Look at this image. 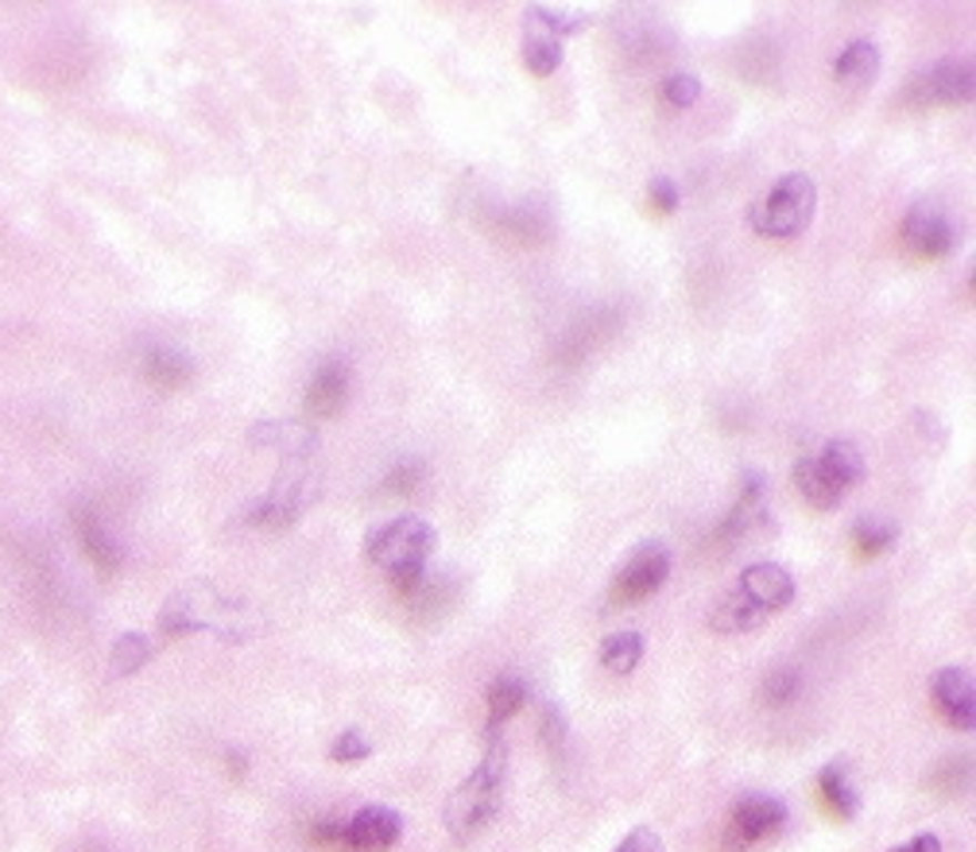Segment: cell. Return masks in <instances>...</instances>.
I'll use <instances>...</instances> for the list:
<instances>
[{
	"label": "cell",
	"mask_w": 976,
	"mask_h": 852,
	"mask_svg": "<svg viewBox=\"0 0 976 852\" xmlns=\"http://www.w3.org/2000/svg\"><path fill=\"white\" fill-rule=\"evenodd\" d=\"M148 659H152V643H148V636L124 632L113 643V651H109V674H116V678L136 674V670L144 667Z\"/></svg>",
	"instance_id": "24"
},
{
	"label": "cell",
	"mask_w": 976,
	"mask_h": 852,
	"mask_svg": "<svg viewBox=\"0 0 976 852\" xmlns=\"http://www.w3.org/2000/svg\"><path fill=\"white\" fill-rule=\"evenodd\" d=\"M736 594L748 597V601H752L763 617H771V612L786 609V605L794 601L799 586H794V578L779 562H755V566H748V570L740 574Z\"/></svg>",
	"instance_id": "12"
},
{
	"label": "cell",
	"mask_w": 976,
	"mask_h": 852,
	"mask_svg": "<svg viewBox=\"0 0 976 852\" xmlns=\"http://www.w3.org/2000/svg\"><path fill=\"white\" fill-rule=\"evenodd\" d=\"M485 698H488V721H492V729H496V724H504L511 713H519V709H523L527 686L519 682V678H511V674H500L492 686H488Z\"/></svg>",
	"instance_id": "23"
},
{
	"label": "cell",
	"mask_w": 976,
	"mask_h": 852,
	"mask_svg": "<svg viewBox=\"0 0 976 852\" xmlns=\"http://www.w3.org/2000/svg\"><path fill=\"white\" fill-rule=\"evenodd\" d=\"M368 752H373V744H368V737H365V732H357V729H345L342 737L329 744V760H334V763L368 760Z\"/></svg>",
	"instance_id": "30"
},
{
	"label": "cell",
	"mask_w": 976,
	"mask_h": 852,
	"mask_svg": "<svg viewBox=\"0 0 976 852\" xmlns=\"http://www.w3.org/2000/svg\"><path fill=\"white\" fill-rule=\"evenodd\" d=\"M643 659V636L640 632H612L601 647V662L612 674H632Z\"/></svg>",
	"instance_id": "22"
},
{
	"label": "cell",
	"mask_w": 976,
	"mask_h": 852,
	"mask_svg": "<svg viewBox=\"0 0 976 852\" xmlns=\"http://www.w3.org/2000/svg\"><path fill=\"white\" fill-rule=\"evenodd\" d=\"M976 93V70L969 59H942L923 67L907 82L903 98L911 105H965Z\"/></svg>",
	"instance_id": "7"
},
{
	"label": "cell",
	"mask_w": 976,
	"mask_h": 852,
	"mask_svg": "<svg viewBox=\"0 0 976 852\" xmlns=\"http://www.w3.org/2000/svg\"><path fill=\"white\" fill-rule=\"evenodd\" d=\"M794 485H799V493L806 496L814 508H825V511L837 508L841 496H845V485H841L817 457H802V462L794 465Z\"/></svg>",
	"instance_id": "16"
},
{
	"label": "cell",
	"mask_w": 976,
	"mask_h": 852,
	"mask_svg": "<svg viewBox=\"0 0 976 852\" xmlns=\"http://www.w3.org/2000/svg\"><path fill=\"white\" fill-rule=\"evenodd\" d=\"M659 98L667 101L671 109H690L698 98H702V82L694 74H671L659 90Z\"/></svg>",
	"instance_id": "29"
},
{
	"label": "cell",
	"mask_w": 976,
	"mask_h": 852,
	"mask_svg": "<svg viewBox=\"0 0 976 852\" xmlns=\"http://www.w3.org/2000/svg\"><path fill=\"white\" fill-rule=\"evenodd\" d=\"M404 838V818L392 807H365L342 822V845L357 852H384Z\"/></svg>",
	"instance_id": "11"
},
{
	"label": "cell",
	"mask_w": 976,
	"mask_h": 852,
	"mask_svg": "<svg viewBox=\"0 0 976 852\" xmlns=\"http://www.w3.org/2000/svg\"><path fill=\"white\" fill-rule=\"evenodd\" d=\"M817 794L837 818H856V810H861L853 779L845 775V763H830V768L817 771Z\"/></svg>",
	"instance_id": "20"
},
{
	"label": "cell",
	"mask_w": 976,
	"mask_h": 852,
	"mask_svg": "<svg viewBox=\"0 0 976 852\" xmlns=\"http://www.w3.org/2000/svg\"><path fill=\"white\" fill-rule=\"evenodd\" d=\"M144 373L152 376L160 388H183L194 376V361L183 349H152L144 357Z\"/></svg>",
	"instance_id": "21"
},
{
	"label": "cell",
	"mask_w": 976,
	"mask_h": 852,
	"mask_svg": "<svg viewBox=\"0 0 976 852\" xmlns=\"http://www.w3.org/2000/svg\"><path fill=\"white\" fill-rule=\"evenodd\" d=\"M345 399H349V368H345V361H326L306 388V412L318 419H334Z\"/></svg>",
	"instance_id": "15"
},
{
	"label": "cell",
	"mask_w": 976,
	"mask_h": 852,
	"mask_svg": "<svg viewBox=\"0 0 976 852\" xmlns=\"http://www.w3.org/2000/svg\"><path fill=\"white\" fill-rule=\"evenodd\" d=\"M786 825V807L775 799V794H744V799L732 807V822H729V845L732 849H748V845H763V841L779 838Z\"/></svg>",
	"instance_id": "10"
},
{
	"label": "cell",
	"mask_w": 976,
	"mask_h": 852,
	"mask_svg": "<svg viewBox=\"0 0 976 852\" xmlns=\"http://www.w3.org/2000/svg\"><path fill=\"white\" fill-rule=\"evenodd\" d=\"M504 768H508V755H504V740L496 737V729L488 732V752L481 755L474 771L466 775V783L446 799V830H450L454 841H474L477 833H485L492 825L496 810L504 802Z\"/></svg>",
	"instance_id": "2"
},
{
	"label": "cell",
	"mask_w": 976,
	"mask_h": 852,
	"mask_svg": "<svg viewBox=\"0 0 976 852\" xmlns=\"http://www.w3.org/2000/svg\"><path fill=\"white\" fill-rule=\"evenodd\" d=\"M903 241L911 252L926 260H938L946 252H954L957 244V221L942 199H918L915 206L903 217Z\"/></svg>",
	"instance_id": "9"
},
{
	"label": "cell",
	"mask_w": 976,
	"mask_h": 852,
	"mask_svg": "<svg viewBox=\"0 0 976 852\" xmlns=\"http://www.w3.org/2000/svg\"><path fill=\"white\" fill-rule=\"evenodd\" d=\"M566 737H570V729H566V717L558 706H542L539 713V740L542 748H547L550 755H562L566 752Z\"/></svg>",
	"instance_id": "28"
},
{
	"label": "cell",
	"mask_w": 976,
	"mask_h": 852,
	"mask_svg": "<svg viewBox=\"0 0 976 852\" xmlns=\"http://www.w3.org/2000/svg\"><path fill=\"white\" fill-rule=\"evenodd\" d=\"M934 791L938 794H962L973 783V760L969 755H954V760L938 763V771L931 775Z\"/></svg>",
	"instance_id": "27"
},
{
	"label": "cell",
	"mask_w": 976,
	"mask_h": 852,
	"mask_svg": "<svg viewBox=\"0 0 976 852\" xmlns=\"http://www.w3.org/2000/svg\"><path fill=\"white\" fill-rule=\"evenodd\" d=\"M763 620H767V617H763V612L755 609L748 597H740V594H725L718 605H713V612H710V628H713V632H721V636L755 632Z\"/></svg>",
	"instance_id": "17"
},
{
	"label": "cell",
	"mask_w": 976,
	"mask_h": 852,
	"mask_svg": "<svg viewBox=\"0 0 976 852\" xmlns=\"http://www.w3.org/2000/svg\"><path fill=\"white\" fill-rule=\"evenodd\" d=\"M853 542L864 558H876L884 550L895 547V524H884V519H856L853 524Z\"/></svg>",
	"instance_id": "25"
},
{
	"label": "cell",
	"mask_w": 976,
	"mask_h": 852,
	"mask_svg": "<svg viewBox=\"0 0 976 852\" xmlns=\"http://www.w3.org/2000/svg\"><path fill=\"white\" fill-rule=\"evenodd\" d=\"M248 442L252 446L275 449L283 462H303V457H311L314 449H318V430L306 423H295V419H267V423L252 426Z\"/></svg>",
	"instance_id": "14"
},
{
	"label": "cell",
	"mask_w": 976,
	"mask_h": 852,
	"mask_svg": "<svg viewBox=\"0 0 976 852\" xmlns=\"http://www.w3.org/2000/svg\"><path fill=\"white\" fill-rule=\"evenodd\" d=\"M314 496H318V469L311 465V457H303V462H283L272 493H267L264 500H252L244 519H248L252 527L283 531V527L303 519V511L314 504Z\"/></svg>",
	"instance_id": "5"
},
{
	"label": "cell",
	"mask_w": 976,
	"mask_h": 852,
	"mask_svg": "<svg viewBox=\"0 0 976 852\" xmlns=\"http://www.w3.org/2000/svg\"><path fill=\"white\" fill-rule=\"evenodd\" d=\"M794 693H799V674H794V670H775V674L767 678V686H763V701H767V706H786Z\"/></svg>",
	"instance_id": "31"
},
{
	"label": "cell",
	"mask_w": 976,
	"mask_h": 852,
	"mask_svg": "<svg viewBox=\"0 0 976 852\" xmlns=\"http://www.w3.org/2000/svg\"><path fill=\"white\" fill-rule=\"evenodd\" d=\"M892 852H942V838H934V833H918V838H911L907 845H899Z\"/></svg>",
	"instance_id": "36"
},
{
	"label": "cell",
	"mask_w": 976,
	"mask_h": 852,
	"mask_svg": "<svg viewBox=\"0 0 976 852\" xmlns=\"http://www.w3.org/2000/svg\"><path fill=\"white\" fill-rule=\"evenodd\" d=\"M648 194H651V206H655L659 213H674V210H679V186H674V179H667V175L651 179Z\"/></svg>",
	"instance_id": "32"
},
{
	"label": "cell",
	"mask_w": 976,
	"mask_h": 852,
	"mask_svg": "<svg viewBox=\"0 0 976 852\" xmlns=\"http://www.w3.org/2000/svg\"><path fill=\"white\" fill-rule=\"evenodd\" d=\"M160 628L163 636L179 639V636H191V632H210L225 636V639H241L248 620H244V605L233 601V597H217L210 586L194 589V594H179L163 605L160 612Z\"/></svg>",
	"instance_id": "4"
},
{
	"label": "cell",
	"mask_w": 976,
	"mask_h": 852,
	"mask_svg": "<svg viewBox=\"0 0 976 852\" xmlns=\"http://www.w3.org/2000/svg\"><path fill=\"white\" fill-rule=\"evenodd\" d=\"M438 547V535L427 519L419 516H396L388 524L373 527L365 539V555L392 578V586L404 597H415L423 586L427 562Z\"/></svg>",
	"instance_id": "1"
},
{
	"label": "cell",
	"mask_w": 976,
	"mask_h": 852,
	"mask_svg": "<svg viewBox=\"0 0 976 852\" xmlns=\"http://www.w3.org/2000/svg\"><path fill=\"white\" fill-rule=\"evenodd\" d=\"M78 531H82V547L90 550V558L101 566V570H113V566L121 562V550L113 547V539L105 535V527H101L93 516L78 519Z\"/></svg>",
	"instance_id": "26"
},
{
	"label": "cell",
	"mask_w": 976,
	"mask_h": 852,
	"mask_svg": "<svg viewBox=\"0 0 976 852\" xmlns=\"http://www.w3.org/2000/svg\"><path fill=\"white\" fill-rule=\"evenodd\" d=\"M586 16L555 12V8H527L523 16V67L535 78H550L562 67V39L586 28Z\"/></svg>",
	"instance_id": "6"
},
{
	"label": "cell",
	"mask_w": 976,
	"mask_h": 852,
	"mask_svg": "<svg viewBox=\"0 0 976 852\" xmlns=\"http://www.w3.org/2000/svg\"><path fill=\"white\" fill-rule=\"evenodd\" d=\"M814 210H817L814 179L791 171V175L779 179L760 202H752V210H748V225H752L760 236H767V241H791V236H799L802 229L810 225Z\"/></svg>",
	"instance_id": "3"
},
{
	"label": "cell",
	"mask_w": 976,
	"mask_h": 852,
	"mask_svg": "<svg viewBox=\"0 0 976 852\" xmlns=\"http://www.w3.org/2000/svg\"><path fill=\"white\" fill-rule=\"evenodd\" d=\"M876 70H880V47L872 43V39H853V43L837 54L833 74L845 85H868L872 78H876Z\"/></svg>",
	"instance_id": "19"
},
{
	"label": "cell",
	"mask_w": 976,
	"mask_h": 852,
	"mask_svg": "<svg viewBox=\"0 0 976 852\" xmlns=\"http://www.w3.org/2000/svg\"><path fill=\"white\" fill-rule=\"evenodd\" d=\"M931 693H934V706H938V713L946 717L954 729H973L976 724V686H973V674L965 667H946L934 674L931 682Z\"/></svg>",
	"instance_id": "13"
},
{
	"label": "cell",
	"mask_w": 976,
	"mask_h": 852,
	"mask_svg": "<svg viewBox=\"0 0 976 852\" xmlns=\"http://www.w3.org/2000/svg\"><path fill=\"white\" fill-rule=\"evenodd\" d=\"M671 574V550L663 542H643L628 555V562L620 566V574L612 578L609 589V605L612 609H624V605L648 601L659 586Z\"/></svg>",
	"instance_id": "8"
},
{
	"label": "cell",
	"mask_w": 976,
	"mask_h": 852,
	"mask_svg": "<svg viewBox=\"0 0 976 852\" xmlns=\"http://www.w3.org/2000/svg\"><path fill=\"white\" fill-rule=\"evenodd\" d=\"M423 480V465H399L396 473H388V480H384V488H388V493H411L415 485H419Z\"/></svg>",
	"instance_id": "34"
},
{
	"label": "cell",
	"mask_w": 976,
	"mask_h": 852,
	"mask_svg": "<svg viewBox=\"0 0 976 852\" xmlns=\"http://www.w3.org/2000/svg\"><path fill=\"white\" fill-rule=\"evenodd\" d=\"M817 462H822L845 488L861 485L864 473H868V462H864L861 446H856V442H848V438H830L822 446V454H817Z\"/></svg>",
	"instance_id": "18"
},
{
	"label": "cell",
	"mask_w": 976,
	"mask_h": 852,
	"mask_svg": "<svg viewBox=\"0 0 976 852\" xmlns=\"http://www.w3.org/2000/svg\"><path fill=\"white\" fill-rule=\"evenodd\" d=\"M314 845H342V822H318L311 830Z\"/></svg>",
	"instance_id": "35"
},
{
	"label": "cell",
	"mask_w": 976,
	"mask_h": 852,
	"mask_svg": "<svg viewBox=\"0 0 976 852\" xmlns=\"http://www.w3.org/2000/svg\"><path fill=\"white\" fill-rule=\"evenodd\" d=\"M617 852H663V841H659L655 830H648V825H640V830H632L624 841H620Z\"/></svg>",
	"instance_id": "33"
}]
</instances>
